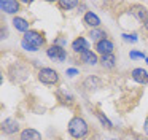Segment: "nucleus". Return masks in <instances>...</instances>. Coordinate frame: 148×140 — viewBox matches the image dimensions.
<instances>
[{
  "mask_svg": "<svg viewBox=\"0 0 148 140\" xmlns=\"http://www.w3.org/2000/svg\"><path fill=\"white\" fill-rule=\"evenodd\" d=\"M69 134L75 140H84L89 134V126L81 116H73L69 121Z\"/></svg>",
  "mask_w": 148,
  "mask_h": 140,
  "instance_id": "obj_1",
  "label": "nucleus"
},
{
  "mask_svg": "<svg viewBox=\"0 0 148 140\" xmlns=\"http://www.w3.org/2000/svg\"><path fill=\"white\" fill-rule=\"evenodd\" d=\"M38 80L43 84L48 86H54L59 83V73L54 69H49V67H43L38 70Z\"/></svg>",
  "mask_w": 148,
  "mask_h": 140,
  "instance_id": "obj_2",
  "label": "nucleus"
},
{
  "mask_svg": "<svg viewBox=\"0 0 148 140\" xmlns=\"http://www.w3.org/2000/svg\"><path fill=\"white\" fill-rule=\"evenodd\" d=\"M23 40L27 41V43H29L30 46H34L35 49H38V48L45 46V43H46L45 35H43L42 32H38V30H29V32H26V34H24V38H23Z\"/></svg>",
  "mask_w": 148,
  "mask_h": 140,
  "instance_id": "obj_3",
  "label": "nucleus"
},
{
  "mask_svg": "<svg viewBox=\"0 0 148 140\" xmlns=\"http://www.w3.org/2000/svg\"><path fill=\"white\" fill-rule=\"evenodd\" d=\"M46 54H48V57L51 60H54V62H64L65 59H67V53H65V49L62 46H59V45H51V46L46 49Z\"/></svg>",
  "mask_w": 148,
  "mask_h": 140,
  "instance_id": "obj_4",
  "label": "nucleus"
},
{
  "mask_svg": "<svg viewBox=\"0 0 148 140\" xmlns=\"http://www.w3.org/2000/svg\"><path fill=\"white\" fill-rule=\"evenodd\" d=\"M113 49H115V45L110 38H105V40H100L96 43V53L100 54V56H107V54H113Z\"/></svg>",
  "mask_w": 148,
  "mask_h": 140,
  "instance_id": "obj_5",
  "label": "nucleus"
},
{
  "mask_svg": "<svg viewBox=\"0 0 148 140\" xmlns=\"http://www.w3.org/2000/svg\"><path fill=\"white\" fill-rule=\"evenodd\" d=\"M129 13H131L132 16H135V18H137V21L143 22V24L148 21V10L145 8L143 5L134 3V5H131V8H129Z\"/></svg>",
  "mask_w": 148,
  "mask_h": 140,
  "instance_id": "obj_6",
  "label": "nucleus"
},
{
  "mask_svg": "<svg viewBox=\"0 0 148 140\" xmlns=\"http://www.w3.org/2000/svg\"><path fill=\"white\" fill-rule=\"evenodd\" d=\"M2 132L7 135H14L16 132H19V124L13 118H7L5 121H2Z\"/></svg>",
  "mask_w": 148,
  "mask_h": 140,
  "instance_id": "obj_7",
  "label": "nucleus"
},
{
  "mask_svg": "<svg viewBox=\"0 0 148 140\" xmlns=\"http://www.w3.org/2000/svg\"><path fill=\"white\" fill-rule=\"evenodd\" d=\"M0 8H2V11L7 13V14H16L19 11L21 5L16 0H2L0 2Z\"/></svg>",
  "mask_w": 148,
  "mask_h": 140,
  "instance_id": "obj_8",
  "label": "nucleus"
},
{
  "mask_svg": "<svg viewBox=\"0 0 148 140\" xmlns=\"http://www.w3.org/2000/svg\"><path fill=\"white\" fill-rule=\"evenodd\" d=\"M72 49H73L75 53L83 54L84 51H89V43H88V40L84 37H78L72 41Z\"/></svg>",
  "mask_w": 148,
  "mask_h": 140,
  "instance_id": "obj_9",
  "label": "nucleus"
},
{
  "mask_svg": "<svg viewBox=\"0 0 148 140\" xmlns=\"http://www.w3.org/2000/svg\"><path fill=\"white\" fill-rule=\"evenodd\" d=\"M83 22L88 25V27H92V29H99V25H100L99 16H97L96 13H92V11H86V13H84Z\"/></svg>",
  "mask_w": 148,
  "mask_h": 140,
  "instance_id": "obj_10",
  "label": "nucleus"
},
{
  "mask_svg": "<svg viewBox=\"0 0 148 140\" xmlns=\"http://www.w3.org/2000/svg\"><path fill=\"white\" fill-rule=\"evenodd\" d=\"M132 75V80L137 83H140V84H148V72L143 69H134L131 72Z\"/></svg>",
  "mask_w": 148,
  "mask_h": 140,
  "instance_id": "obj_11",
  "label": "nucleus"
},
{
  "mask_svg": "<svg viewBox=\"0 0 148 140\" xmlns=\"http://www.w3.org/2000/svg\"><path fill=\"white\" fill-rule=\"evenodd\" d=\"M19 140H42V134L35 129H24L19 134Z\"/></svg>",
  "mask_w": 148,
  "mask_h": 140,
  "instance_id": "obj_12",
  "label": "nucleus"
},
{
  "mask_svg": "<svg viewBox=\"0 0 148 140\" xmlns=\"http://www.w3.org/2000/svg\"><path fill=\"white\" fill-rule=\"evenodd\" d=\"M80 59H81V62L83 64H88V65H94V64H97L99 62V57H97V54L96 53H92V51H84L83 54H80Z\"/></svg>",
  "mask_w": 148,
  "mask_h": 140,
  "instance_id": "obj_13",
  "label": "nucleus"
},
{
  "mask_svg": "<svg viewBox=\"0 0 148 140\" xmlns=\"http://www.w3.org/2000/svg\"><path fill=\"white\" fill-rule=\"evenodd\" d=\"M100 65L103 69H113L116 65V56L115 54H107V56H100Z\"/></svg>",
  "mask_w": 148,
  "mask_h": 140,
  "instance_id": "obj_14",
  "label": "nucleus"
},
{
  "mask_svg": "<svg viewBox=\"0 0 148 140\" xmlns=\"http://www.w3.org/2000/svg\"><path fill=\"white\" fill-rule=\"evenodd\" d=\"M13 25H14V29H16V30L24 32V34L30 30V29H29V22H27L24 18H19V16H14V19H13Z\"/></svg>",
  "mask_w": 148,
  "mask_h": 140,
  "instance_id": "obj_15",
  "label": "nucleus"
},
{
  "mask_svg": "<svg viewBox=\"0 0 148 140\" xmlns=\"http://www.w3.org/2000/svg\"><path fill=\"white\" fill-rule=\"evenodd\" d=\"M89 37H91V40L92 41H100V40H105L107 38V34H105V30H102V29H92V30L89 32Z\"/></svg>",
  "mask_w": 148,
  "mask_h": 140,
  "instance_id": "obj_16",
  "label": "nucleus"
},
{
  "mask_svg": "<svg viewBox=\"0 0 148 140\" xmlns=\"http://www.w3.org/2000/svg\"><path fill=\"white\" fill-rule=\"evenodd\" d=\"M78 5V2H73V0H61L58 2V6L62 10H70V8H75Z\"/></svg>",
  "mask_w": 148,
  "mask_h": 140,
  "instance_id": "obj_17",
  "label": "nucleus"
},
{
  "mask_svg": "<svg viewBox=\"0 0 148 140\" xmlns=\"http://www.w3.org/2000/svg\"><path fill=\"white\" fill-rule=\"evenodd\" d=\"M96 115H97V118H99V121H100V123H102L103 126L107 127V129H112V127H113V126H112V123H110V121L107 119L105 116H103V113H102V111H99V110H97V111H96Z\"/></svg>",
  "mask_w": 148,
  "mask_h": 140,
  "instance_id": "obj_18",
  "label": "nucleus"
},
{
  "mask_svg": "<svg viewBox=\"0 0 148 140\" xmlns=\"http://www.w3.org/2000/svg\"><path fill=\"white\" fill-rule=\"evenodd\" d=\"M129 56H131V59H143V53H137V51H131V54H129Z\"/></svg>",
  "mask_w": 148,
  "mask_h": 140,
  "instance_id": "obj_19",
  "label": "nucleus"
},
{
  "mask_svg": "<svg viewBox=\"0 0 148 140\" xmlns=\"http://www.w3.org/2000/svg\"><path fill=\"white\" fill-rule=\"evenodd\" d=\"M123 38H124V40H127V41H137V35H123Z\"/></svg>",
  "mask_w": 148,
  "mask_h": 140,
  "instance_id": "obj_20",
  "label": "nucleus"
},
{
  "mask_svg": "<svg viewBox=\"0 0 148 140\" xmlns=\"http://www.w3.org/2000/svg\"><path fill=\"white\" fill-rule=\"evenodd\" d=\"M21 45H23V48H24V49H29V51H37L35 48H34V46H30V45L27 43V41H24V40H23V43H21Z\"/></svg>",
  "mask_w": 148,
  "mask_h": 140,
  "instance_id": "obj_21",
  "label": "nucleus"
},
{
  "mask_svg": "<svg viewBox=\"0 0 148 140\" xmlns=\"http://www.w3.org/2000/svg\"><path fill=\"white\" fill-rule=\"evenodd\" d=\"M67 75L69 76H75V75H78V70L77 69H69L67 70Z\"/></svg>",
  "mask_w": 148,
  "mask_h": 140,
  "instance_id": "obj_22",
  "label": "nucleus"
},
{
  "mask_svg": "<svg viewBox=\"0 0 148 140\" xmlns=\"http://www.w3.org/2000/svg\"><path fill=\"white\" fill-rule=\"evenodd\" d=\"M143 130H145V134L148 135V116L145 118V123H143Z\"/></svg>",
  "mask_w": 148,
  "mask_h": 140,
  "instance_id": "obj_23",
  "label": "nucleus"
},
{
  "mask_svg": "<svg viewBox=\"0 0 148 140\" xmlns=\"http://www.w3.org/2000/svg\"><path fill=\"white\" fill-rule=\"evenodd\" d=\"M143 25H145V29H147V30H148V21H147V22H145V24H143Z\"/></svg>",
  "mask_w": 148,
  "mask_h": 140,
  "instance_id": "obj_24",
  "label": "nucleus"
},
{
  "mask_svg": "<svg viewBox=\"0 0 148 140\" xmlns=\"http://www.w3.org/2000/svg\"><path fill=\"white\" fill-rule=\"evenodd\" d=\"M147 64H148V57H147Z\"/></svg>",
  "mask_w": 148,
  "mask_h": 140,
  "instance_id": "obj_25",
  "label": "nucleus"
}]
</instances>
